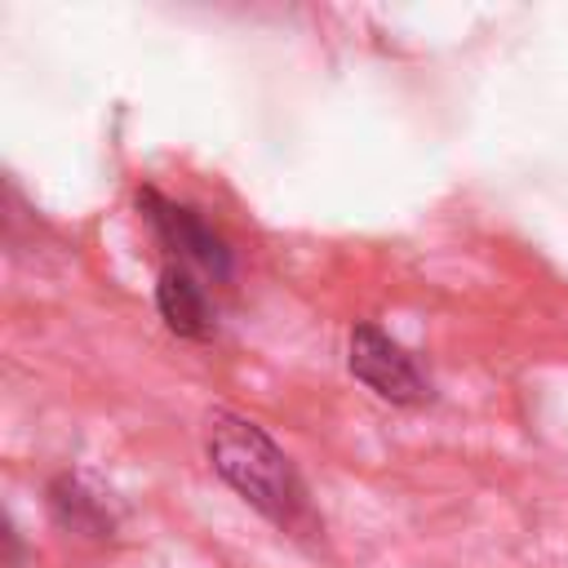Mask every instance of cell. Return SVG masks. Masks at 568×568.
Segmentation results:
<instances>
[{"instance_id":"1","label":"cell","mask_w":568,"mask_h":568,"mask_svg":"<svg viewBox=\"0 0 568 568\" xmlns=\"http://www.w3.org/2000/svg\"><path fill=\"white\" fill-rule=\"evenodd\" d=\"M204 453L213 475L240 493L257 515H266L280 528H302L311 519L306 484L293 466V457L244 413L213 408L204 417Z\"/></svg>"},{"instance_id":"2","label":"cell","mask_w":568,"mask_h":568,"mask_svg":"<svg viewBox=\"0 0 568 568\" xmlns=\"http://www.w3.org/2000/svg\"><path fill=\"white\" fill-rule=\"evenodd\" d=\"M138 209L146 217V226L155 231L160 248L178 262V266H191V271H204L209 280L226 284L235 275V253L226 244V235L191 204L155 191V186H142L138 191Z\"/></svg>"},{"instance_id":"3","label":"cell","mask_w":568,"mask_h":568,"mask_svg":"<svg viewBox=\"0 0 568 568\" xmlns=\"http://www.w3.org/2000/svg\"><path fill=\"white\" fill-rule=\"evenodd\" d=\"M346 364L386 404L408 408V404H426L430 399V377L422 373V364L408 355V346H399L373 320H359L351 328V337H346Z\"/></svg>"},{"instance_id":"4","label":"cell","mask_w":568,"mask_h":568,"mask_svg":"<svg viewBox=\"0 0 568 568\" xmlns=\"http://www.w3.org/2000/svg\"><path fill=\"white\" fill-rule=\"evenodd\" d=\"M155 311L164 320L169 333L186 337V342H209L217 333V306L209 297V288L200 284V275L191 266L169 262L155 280Z\"/></svg>"},{"instance_id":"5","label":"cell","mask_w":568,"mask_h":568,"mask_svg":"<svg viewBox=\"0 0 568 568\" xmlns=\"http://www.w3.org/2000/svg\"><path fill=\"white\" fill-rule=\"evenodd\" d=\"M49 510H53V519L62 524V528H71V532H80V537H111L115 532V515H111V506L80 479V475H58L53 484H49Z\"/></svg>"}]
</instances>
